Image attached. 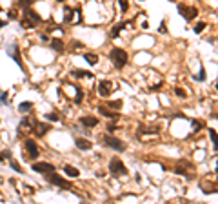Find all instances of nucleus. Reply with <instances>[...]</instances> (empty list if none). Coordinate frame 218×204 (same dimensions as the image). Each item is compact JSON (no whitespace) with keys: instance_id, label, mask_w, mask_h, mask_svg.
<instances>
[{"instance_id":"nucleus-1","label":"nucleus","mask_w":218,"mask_h":204,"mask_svg":"<svg viewBox=\"0 0 218 204\" xmlns=\"http://www.w3.org/2000/svg\"><path fill=\"white\" fill-rule=\"evenodd\" d=\"M42 18L38 13H35L31 7H26L24 13H22V20H20V26H24L26 29H33L36 24H40Z\"/></svg>"},{"instance_id":"nucleus-2","label":"nucleus","mask_w":218,"mask_h":204,"mask_svg":"<svg viewBox=\"0 0 218 204\" xmlns=\"http://www.w3.org/2000/svg\"><path fill=\"white\" fill-rule=\"evenodd\" d=\"M109 58H111V62L115 64L116 69H122V67L127 64V53L122 48H113L109 51Z\"/></svg>"},{"instance_id":"nucleus-3","label":"nucleus","mask_w":218,"mask_h":204,"mask_svg":"<svg viewBox=\"0 0 218 204\" xmlns=\"http://www.w3.org/2000/svg\"><path fill=\"white\" fill-rule=\"evenodd\" d=\"M102 144L105 146V148H111V149H115V151H125V144L120 140V139H116V137H113L111 133H105V135H102Z\"/></svg>"},{"instance_id":"nucleus-4","label":"nucleus","mask_w":218,"mask_h":204,"mask_svg":"<svg viewBox=\"0 0 218 204\" xmlns=\"http://www.w3.org/2000/svg\"><path fill=\"white\" fill-rule=\"evenodd\" d=\"M109 171H111V175H115V177H122V175H125L127 173V168L124 166V162L120 161V158H111V162H109Z\"/></svg>"},{"instance_id":"nucleus-5","label":"nucleus","mask_w":218,"mask_h":204,"mask_svg":"<svg viewBox=\"0 0 218 204\" xmlns=\"http://www.w3.org/2000/svg\"><path fill=\"white\" fill-rule=\"evenodd\" d=\"M46 179H47V182L56 184V186H60V188H73L71 182H67V180L62 179L58 173H55V170H53V171H47V173H46Z\"/></svg>"},{"instance_id":"nucleus-6","label":"nucleus","mask_w":218,"mask_h":204,"mask_svg":"<svg viewBox=\"0 0 218 204\" xmlns=\"http://www.w3.org/2000/svg\"><path fill=\"white\" fill-rule=\"evenodd\" d=\"M178 13L187 20V22H193L196 18V15H198V9H196L194 6H185V4H178Z\"/></svg>"},{"instance_id":"nucleus-7","label":"nucleus","mask_w":218,"mask_h":204,"mask_svg":"<svg viewBox=\"0 0 218 204\" xmlns=\"http://www.w3.org/2000/svg\"><path fill=\"white\" fill-rule=\"evenodd\" d=\"M7 55H9V57H11V58L18 64V67H20L22 71L26 69V67H24V62H22V58H20V53H18V46H16V44H13V46H9V48H7Z\"/></svg>"},{"instance_id":"nucleus-8","label":"nucleus","mask_w":218,"mask_h":204,"mask_svg":"<svg viewBox=\"0 0 218 204\" xmlns=\"http://www.w3.org/2000/svg\"><path fill=\"white\" fill-rule=\"evenodd\" d=\"M26 151H27V155H29V158H38V146H36V142L33 140V139H27L26 140Z\"/></svg>"},{"instance_id":"nucleus-9","label":"nucleus","mask_w":218,"mask_h":204,"mask_svg":"<svg viewBox=\"0 0 218 204\" xmlns=\"http://www.w3.org/2000/svg\"><path fill=\"white\" fill-rule=\"evenodd\" d=\"M33 171H36V173H47V171H53L55 170V166L53 164H49V162H33Z\"/></svg>"},{"instance_id":"nucleus-10","label":"nucleus","mask_w":218,"mask_h":204,"mask_svg":"<svg viewBox=\"0 0 218 204\" xmlns=\"http://www.w3.org/2000/svg\"><path fill=\"white\" fill-rule=\"evenodd\" d=\"M111 91H113V82L111 80H102L98 84V93L102 97H109V93H111Z\"/></svg>"},{"instance_id":"nucleus-11","label":"nucleus","mask_w":218,"mask_h":204,"mask_svg":"<svg viewBox=\"0 0 218 204\" xmlns=\"http://www.w3.org/2000/svg\"><path fill=\"white\" fill-rule=\"evenodd\" d=\"M51 128H49V124H42V122H35L33 124V133L36 135V137H44V135H46L47 131H49Z\"/></svg>"},{"instance_id":"nucleus-12","label":"nucleus","mask_w":218,"mask_h":204,"mask_svg":"<svg viewBox=\"0 0 218 204\" xmlns=\"http://www.w3.org/2000/svg\"><path fill=\"white\" fill-rule=\"evenodd\" d=\"M75 144H76V148H78V149H84V151H89V149L93 148L91 140H87V139H80V137L75 140Z\"/></svg>"},{"instance_id":"nucleus-13","label":"nucleus","mask_w":218,"mask_h":204,"mask_svg":"<svg viewBox=\"0 0 218 204\" xmlns=\"http://www.w3.org/2000/svg\"><path fill=\"white\" fill-rule=\"evenodd\" d=\"M80 124L85 126V128H95V126H98V119L96 117H82Z\"/></svg>"},{"instance_id":"nucleus-14","label":"nucleus","mask_w":218,"mask_h":204,"mask_svg":"<svg viewBox=\"0 0 218 204\" xmlns=\"http://www.w3.org/2000/svg\"><path fill=\"white\" fill-rule=\"evenodd\" d=\"M98 113H100L102 117H107V119H113V120H116V119H118V115H116V113H113L111 109H107L105 106H100V108H98Z\"/></svg>"},{"instance_id":"nucleus-15","label":"nucleus","mask_w":218,"mask_h":204,"mask_svg":"<svg viewBox=\"0 0 218 204\" xmlns=\"http://www.w3.org/2000/svg\"><path fill=\"white\" fill-rule=\"evenodd\" d=\"M51 49L56 51V53H62V51L65 49V44H64L60 38H53V40H51Z\"/></svg>"},{"instance_id":"nucleus-16","label":"nucleus","mask_w":218,"mask_h":204,"mask_svg":"<svg viewBox=\"0 0 218 204\" xmlns=\"http://www.w3.org/2000/svg\"><path fill=\"white\" fill-rule=\"evenodd\" d=\"M64 173L67 175V177H71V179H75V177H78V175H80V171H78L75 166H69V164H65V166H64Z\"/></svg>"},{"instance_id":"nucleus-17","label":"nucleus","mask_w":218,"mask_h":204,"mask_svg":"<svg viewBox=\"0 0 218 204\" xmlns=\"http://www.w3.org/2000/svg\"><path fill=\"white\" fill-rule=\"evenodd\" d=\"M71 75H73V77H76V78H82V77L91 78V77H93V73H89V71H84V69H73V71H71Z\"/></svg>"},{"instance_id":"nucleus-18","label":"nucleus","mask_w":218,"mask_h":204,"mask_svg":"<svg viewBox=\"0 0 218 204\" xmlns=\"http://www.w3.org/2000/svg\"><path fill=\"white\" fill-rule=\"evenodd\" d=\"M84 58H85V62H87V64H91V66L98 64V55H95V53H85V55H84Z\"/></svg>"},{"instance_id":"nucleus-19","label":"nucleus","mask_w":218,"mask_h":204,"mask_svg":"<svg viewBox=\"0 0 218 204\" xmlns=\"http://www.w3.org/2000/svg\"><path fill=\"white\" fill-rule=\"evenodd\" d=\"M151 133H158V128H138V135H151Z\"/></svg>"},{"instance_id":"nucleus-20","label":"nucleus","mask_w":218,"mask_h":204,"mask_svg":"<svg viewBox=\"0 0 218 204\" xmlns=\"http://www.w3.org/2000/svg\"><path fill=\"white\" fill-rule=\"evenodd\" d=\"M125 26H127L125 22H120V24H116V26L113 28V31H111V37H118V33H120V31H122Z\"/></svg>"},{"instance_id":"nucleus-21","label":"nucleus","mask_w":218,"mask_h":204,"mask_svg":"<svg viewBox=\"0 0 218 204\" xmlns=\"http://www.w3.org/2000/svg\"><path fill=\"white\" fill-rule=\"evenodd\" d=\"M31 108H33L31 102H22V104L18 106V111H20V113H27V111H31Z\"/></svg>"},{"instance_id":"nucleus-22","label":"nucleus","mask_w":218,"mask_h":204,"mask_svg":"<svg viewBox=\"0 0 218 204\" xmlns=\"http://www.w3.org/2000/svg\"><path fill=\"white\" fill-rule=\"evenodd\" d=\"M76 87V97H75V104H82L84 100V91L80 89V86H75Z\"/></svg>"},{"instance_id":"nucleus-23","label":"nucleus","mask_w":218,"mask_h":204,"mask_svg":"<svg viewBox=\"0 0 218 204\" xmlns=\"http://www.w3.org/2000/svg\"><path fill=\"white\" fill-rule=\"evenodd\" d=\"M107 108L109 109H120L122 108V100H109L107 102Z\"/></svg>"},{"instance_id":"nucleus-24","label":"nucleus","mask_w":218,"mask_h":204,"mask_svg":"<svg viewBox=\"0 0 218 204\" xmlns=\"http://www.w3.org/2000/svg\"><path fill=\"white\" fill-rule=\"evenodd\" d=\"M64 20H65V22H71V20H73V9H71V7H65V9H64Z\"/></svg>"},{"instance_id":"nucleus-25","label":"nucleus","mask_w":218,"mask_h":204,"mask_svg":"<svg viewBox=\"0 0 218 204\" xmlns=\"http://www.w3.org/2000/svg\"><path fill=\"white\" fill-rule=\"evenodd\" d=\"M35 4V0H18V6L22 7V9H26V7H31Z\"/></svg>"},{"instance_id":"nucleus-26","label":"nucleus","mask_w":218,"mask_h":204,"mask_svg":"<svg viewBox=\"0 0 218 204\" xmlns=\"http://www.w3.org/2000/svg\"><path fill=\"white\" fill-rule=\"evenodd\" d=\"M204 29H205V22H198V24L193 28V31H194V33H202Z\"/></svg>"},{"instance_id":"nucleus-27","label":"nucleus","mask_w":218,"mask_h":204,"mask_svg":"<svg viewBox=\"0 0 218 204\" xmlns=\"http://www.w3.org/2000/svg\"><path fill=\"white\" fill-rule=\"evenodd\" d=\"M9 164H11V168L15 170V171H18V173H22V168H20V164L15 161V158H9Z\"/></svg>"},{"instance_id":"nucleus-28","label":"nucleus","mask_w":218,"mask_h":204,"mask_svg":"<svg viewBox=\"0 0 218 204\" xmlns=\"http://www.w3.org/2000/svg\"><path fill=\"white\" fill-rule=\"evenodd\" d=\"M11 157H13V155H11V151H9V149H4L2 153H0V162H4L6 158H11Z\"/></svg>"},{"instance_id":"nucleus-29","label":"nucleus","mask_w":218,"mask_h":204,"mask_svg":"<svg viewBox=\"0 0 218 204\" xmlns=\"http://www.w3.org/2000/svg\"><path fill=\"white\" fill-rule=\"evenodd\" d=\"M204 128V122L202 120H193V131H200Z\"/></svg>"},{"instance_id":"nucleus-30","label":"nucleus","mask_w":218,"mask_h":204,"mask_svg":"<svg viewBox=\"0 0 218 204\" xmlns=\"http://www.w3.org/2000/svg\"><path fill=\"white\" fill-rule=\"evenodd\" d=\"M118 6H120L122 13H125V11L129 9V2H127V0H118Z\"/></svg>"},{"instance_id":"nucleus-31","label":"nucleus","mask_w":218,"mask_h":204,"mask_svg":"<svg viewBox=\"0 0 218 204\" xmlns=\"http://www.w3.org/2000/svg\"><path fill=\"white\" fill-rule=\"evenodd\" d=\"M46 119L51 120V122H56V120H58V115H56L55 111H51V113H47V115H46Z\"/></svg>"},{"instance_id":"nucleus-32","label":"nucleus","mask_w":218,"mask_h":204,"mask_svg":"<svg viewBox=\"0 0 218 204\" xmlns=\"http://www.w3.org/2000/svg\"><path fill=\"white\" fill-rule=\"evenodd\" d=\"M9 95H7V91H4V93H0V102H2V104H9Z\"/></svg>"},{"instance_id":"nucleus-33","label":"nucleus","mask_w":218,"mask_h":204,"mask_svg":"<svg viewBox=\"0 0 218 204\" xmlns=\"http://www.w3.org/2000/svg\"><path fill=\"white\" fill-rule=\"evenodd\" d=\"M209 139H211V144H216V131L213 128L209 129Z\"/></svg>"},{"instance_id":"nucleus-34","label":"nucleus","mask_w":218,"mask_h":204,"mask_svg":"<svg viewBox=\"0 0 218 204\" xmlns=\"http://www.w3.org/2000/svg\"><path fill=\"white\" fill-rule=\"evenodd\" d=\"M174 93H176L178 97H182V99H185V97H187V93L184 91V89H182V87H174Z\"/></svg>"},{"instance_id":"nucleus-35","label":"nucleus","mask_w":218,"mask_h":204,"mask_svg":"<svg viewBox=\"0 0 218 204\" xmlns=\"http://www.w3.org/2000/svg\"><path fill=\"white\" fill-rule=\"evenodd\" d=\"M158 31H160V33H165V31H167V28H165V22H160V28H158Z\"/></svg>"},{"instance_id":"nucleus-36","label":"nucleus","mask_w":218,"mask_h":204,"mask_svg":"<svg viewBox=\"0 0 218 204\" xmlns=\"http://www.w3.org/2000/svg\"><path fill=\"white\" fill-rule=\"evenodd\" d=\"M73 48H75V49H78V48L82 49V48H84V44H82V42H76V40H75V44H73Z\"/></svg>"},{"instance_id":"nucleus-37","label":"nucleus","mask_w":218,"mask_h":204,"mask_svg":"<svg viewBox=\"0 0 218 204\" xmlns=\"http://www.w3.org/2000/svg\"><path fill=\"white\" fill-rule=\"evenodd\" d=\"M115 129H116V126H113V124H109V126H107V133H113Z\"/></svg>"},{"instance_id":"nucleus-38","label":"nucleus","mask_w":218,"mask_h":204,"mask_svg":"<svg viewBox=\"0 0 218 204\" xmlns=\"http://www.w3.org/2000/svg\"><path fill=\"white\" fill-rule=\"evenodd\" d=\"M9 18H11V20L16 18V13H15V11H9Z\"/></svg>"},{"instance_id":"nucleus-39","label":"nucleus","mask_w":218,"mask_h":204,"mask_svg":"<svg viewBox=\"0 0 218 204\" xmlns=\"http://www.w3.org/2000/svg\"><path fill=\"white\" fill-rule=\"evenodd\" d=\"M4 26H6V22H4V20H0V28H4Z\"/></svg>"},{"instance_id":"nucleus-40","label":"nucleus","mask_w":218,"mask_h":204,"mask_svg":"<svg viewBox=\"0 0 218 204\" xmlns=\"http://www.w3.org/2000/svg\"><path fill=\"white\" fill-rule=\"evenodd\" d=\"M56 2H65V0H56Z\"/></svg>"},{"instance_id":"nucleus-41","label":"nucleus","mask_w":218,"mask_h":204,"mask_svg":"<svg viewBox=\"0 0 218 204\" xmlns=\"http://www.w3.org/2000/svg\"><path fill=\"white\" fill-rule=\"evenodd\" d=\"M171 2H174V0H171Z\"/></svg>"}]
</instances>
